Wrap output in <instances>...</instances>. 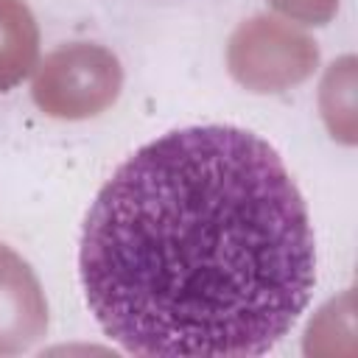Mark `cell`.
Returning <instances> with one entry per match:
<instances>
[{"mask_svg": "<svg viewBox=\"0 0 358 358\" xmlns=\"http://www.w3.org/2000/svg\"><path fill=\"white\" fill-rule=\"evenodd\" d=\"M78 277L92 319L129 355H263L313 296L308 204L255 131L185 126L103 182L81 227Z\"/></svg>", "mask_w": 358, "mask_h": 358, "instance_id": "6da1fadb", "label": "cell"}]
</instances>
